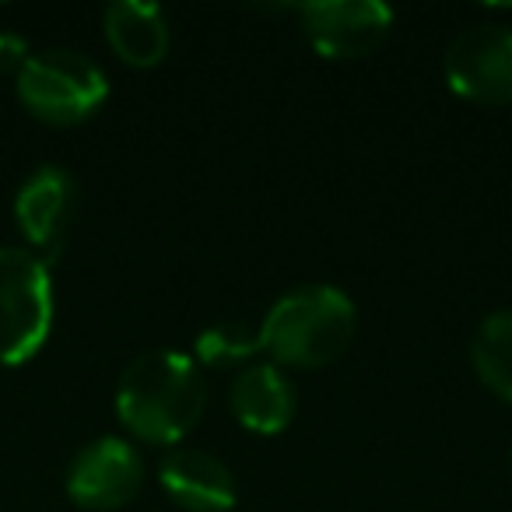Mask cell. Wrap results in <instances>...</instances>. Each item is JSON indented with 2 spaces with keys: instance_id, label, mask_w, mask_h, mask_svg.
Instances as JSON below:
<instances>
[{
  "instance_id": "7a4b0ae2",
  "label": "cell",
  "mask_w": 512,
  "mask_h": 512,
  "mask_svg": "<svg viewBox=\"0 0 512 512\" xmlns=\"http://www.w3.org/2000/svg\"><path fill=\"white\" fill-rule=\"evenodd\" d=\"M355 337V302L330 285H306L281 295L260 327V348L278 362L320 369L348 351Z\"/></svg>"
},
{
  "instance_id": "52a82bcc",
  "label": "cell",
  "mask_w": 512,
  "mask_h": 512,
  "mask_svg": "<svg viewBox=\"0 0 512 512\" xmlns=\"http://www.w3.org/2000/svg\"><path fill=\"white\" fill-rule=\"evenodd\" d=\"M141 481L144 463L137 449L130 442L106 435L74 456L71 470H67V495L81 509L109 512L127 505L141 491Z\"/></svg>"
},
{
  "instance_id": "9c48e42d",
  "label": "cell",
  "mask_w": 512,
  "mask_h": 512,
  "mask_svg": "<svg viewBox=\"0 0 512 512\" xmlns=\"http://www.w3.org/2000/svg\"><path fill=\"white\" fill-rule=\"evenodd\" d=\"M162 488L190 512H228L235 505L232 470L204 449H172L158 467Z\"/></svg>"
},
{
  "instance_id": "5b68a950",
  "label": "cell",
  "mask_w": 512,
  "mask_h": 512,
  "mask_svg": "<svg viewBox=\"0 0 512 512\" xmlns=\"http://www.w3.org/2000/svg\"><path fill=\"white\" fill-rule=\"evenodd\" d=\"M446 81L456 95L481 106L512 102V29L470 25L446 50Z\"/></svg>"
},
{
  "instance_id": "6da1fadb",
  "label": "cell",
  "mask_w": 512,
  "mask_h": 512,
  "mask_svg": "<svg viewBox=\"0 0 512 512\" xmlns=\"http://www.w3.org/2000/svg\"><path fill=\"white\" fill-rule=\"evenodd\" d=\"M207 386L200 365L179 351H144L123 369L116 414L144 442L172 446L200 421Z\"/></svg>"
},
{
  "instance_id": "4fadbf2b",
  "label": "cell",
  "mask_w": 512,
  "mask_h": 512,
  "mask_svg": "<svg viewBox=\"0 0 512 512\" xmlns=\"http://www.w3.org/2000/svg\"><path fill=\"white\" fill-rule=\"evenodd\" d=\"M253 351H260V327L246 323H218L197 337V362L218 365V362H242Z\"/></svg>"
},
{
  "instance_id": "5bb4252c",
  "label": "cell",
  "mask_w": 512,
  "mask_h": 512,
  "mask_svg": "<svg viewBox=\"0 0 512 512\" xmlns=\"http://www.w3.org/2000/svg\"><path fill=\"white\" fill-rule=\"evenodd\" d=\"M29 57V43L18 32H0V74H18Z\"/></svg>"
},
{
  "instance_id": "30bf717a",
  "label": "cell",
  "mask_w": 512,
  "mask_h": 512,
  "mask_svg": "<svg viewBox=\"0 0 512 512\" xmlns=\"http://www.w3.org/2000/svg\"><path fill=\"white\" fill-rule=\"evenodd\" d=\"M232 411L249 432L278 435L295 418V390L278 365H246L232 383Z\"/></svg>"
},
{
  "instance_id": "ba28073f",
  "label": "cell",
  "mask_w": 512,
  "mask_h": 512,
  "mask_svg": "<svg viewBox=\"0 0 512 512\" xmlns=\"http://www.w3.org/2000/svg\"><path fill=\"white\" fill-rule=\"evenodd\" d=\"M15 218L43 260H53L64 249L74 218V179L67 176V169L43 165L32 172L15 197Z\"/></svg>"
},
{
  "instance_id": "8fae6325",
  "label": "cell",
  "mask_w": 512,
  "mask_h": 512,
  "mask_svg": "<svg viewBox=\"0 0 512 512\" xmlns=\"http://www.w3.org/2000/svg\"><path fill=\"white\" fill-rule=\"evenodd\" d=\"M106 39L130 67H155L169 53V22L158 4L116 0L106 11Z\"/></svg>"
},
{
  "instance_id": "7c38bea8",
  "label": "cell",
  "mask_w": 512,
  "mask_h": 512,
  "mask_svg": "<svg viewBox=\"0 0 512 512\" xmlns=\"http://www.w3.org/2000/svg\"><path fill=\"white\" fill-rule=\"evenodd\" d=\"M470 355H474V369L484 386H491L498 397L512 404V309L491 313L477 327Z\"/></svg>"
},
{
  "instance_id": "277c9868",
  "label": "cell",
  "mask_w": 512,
  "mask_h": 512,
  "mask_svg": "<svg viewBox=\"0 0 512 512\" xmlns=\"http://www.w3.org/2000/svg\"><path fill=\"white\" fill-rule=\"evenodd\" d=\"M109 81L99 64L74 50L32 53L18 71V99L32 116L57 127H71L95 113L106 102Z\"/></svg>"
},
{
  "instance_id": "8992f818",
  "label": "cell",
  "mask_w": 512,
  "mask_h": 512,
  "mask_svg": "<svg viewBox=\"0 0 512 512\" xmlns=\"http://www.w3.org/2000/svg\"><path fill=\"white\" fill-rule=\"evenodd\" d=\"M299 25L320 57L358 60L390 36L393 11L379 0H309L299 8Z\"/></svg>"
},
{
  "instance_id": "3957f363",
  "label": "cell",
  "mask_w": 512,
  "mask_h": 512,
  "mask_svg": "<svg viewBox=\"0 0 512 512\" xmlns=\"http://www.w3.org/2000/svg\"><path fill=\"white\" fill-rule=\"evenodd\" d=\"M53 327V285L43 256L0 246V365H22Z\"/></svg>"
}]
</instances>
